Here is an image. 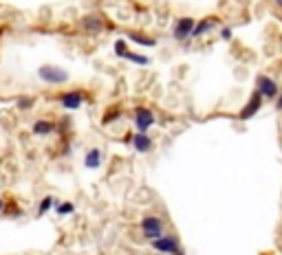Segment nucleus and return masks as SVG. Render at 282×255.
Instances as JSON below:
<instances>
[{"label": "nucleus", "mask_w": 282, "mask_h": 255, "mask_svg": "<svg viewBox=\"0 0 282 255\" xmlns=\"http://www.w3.org/2000/svg\"><path fill=\"white\" fill-rule=\"evenodd\" d=\"M38 77L44 82V84H51V86H60L66 84L71 80L69 70L62 68V66H55V64H42L38 68Z\"/></svg>", "instance_id": "nucleus-1"}, {"label": "nucleus", "mask_w": 282, "mask_h": 255, "mask_svg": "<svg viewBox=\"0 0 282 255\" xmlns=\"http://www.w3.org/2000/svg\"><path fill=\"white\" fill-rule=\"evenodd\" d=\"M141 231H143V238L152 242V240H157V238L163 236L165 224H163V220L159 218V216L148 214V216H143V220H141Z\"/></svg>", "instance_id": "nucleus-2"}, {"label": "nucleus", "mask_w": 282, "mask_h": 255, "mask_svg": "<svg viewBox=\"0 0 282 255\" xmlns=\"http://www.w3.org/2000/svg\"><path fill=\"white\" fill-rule=\"evenodd\" d=\"M152 248H154V251H159V253H165V255H174L181 248V244H179V238L163 234L161 238L152 240Z\"/></svg>", "instance_id": "nucleus-3"}, {"label": "nucleus", "mask_w": 282, "mask_h": 255, "mask_svg": "<svg viewBox=\"0 0 282 255\" xmlns=\"http://www.w3.org/2000/svg\"><path fill=\"white\" fill-rule=\"evenodd\" d=\"M154 126V112L146 106L135 108V128L137 132H148Z\"/></svg>", "instance_id": "nucleus-4"}, {"label": "nucleus", "mask_w": 282, "mask_h": 255, "mask_svg": "<svg viewBox=\"0 0 282 255\" xmlns=\"http://www.w3.org/2000/svg\"><path fill=\"white\" fill-rule=\"evenodd\" d=\"M256 90L262 95V99H275L280 88L275 84V80H271V77H267V75H260L256 80Z\"/></svg>", "instance_id": "nucleus-5"}, {"label": "nucleus", "mask_w": 282, "mask_h": 255, "mask_svg": "<svg viewBox=\"0 0 282 255\" xmlns=\"http://www.w3.org/2000/svg\"><path fill=\"white\" fill-rule=\"evenodd\" d=\"M194 24H196V20L190 18V16H185V18H179V20L174 22V40L185 42L187 38H192Z\"/></svg>", "instance_id": "nucleus-6"}, {"label": "nucleus", "mask_w": 282, "mask_h": 255, "mask_svg": "<svg viewBox=\"0 0 282 255\" xmlns=\"http://www.w3.org/2000/svg\"><path fill=\"white\" fill-rule=\"evenodd\" d=\"M84 90H66L60 95V104L64 110H80L84 104Z\"/></svg>", "instance_id": "nucleus-7"}, {"label": "nucleus", "mask_w": 282, "mask_h": 255, "mask_svg": "<svg viewBox=\"0 0 282 255\" xmlns=\"http://www.w3.org/2000/svg\"><path fill=\"white\" fill-rule=\"evenodd\" d=\"M262 108V95L258 90H253L251 92V97H249V102L242 106V110L238 112V119L242 121H247V119H251V117H256V112Z\"/></svg>", "instance_id": "nucleus-8"}, {"label": "nucleus", "mask_w": 282, "mask_h": 255, "mask_svg": "<svg viewBox=\"0 0 282 255\" xmlns=\"http://www.w3.org/2000/svg\"><path fill=\"white\" fill-rule=\"evenodd\" d=\"M80 26H82V31L91 33V36H97V33H102L104 29H106V24H104V20L99 18V16H95V14L84 16V18L80 20Z\"/></svg>", "instance_id": "nucleus-9"}, {"label": "nucleus", "mask_w": 282, "mask_h": 255, "mask_svg": "<svg viewBox=\"0 0 282 255\" xmlns=\"http://www.w3.org/2000/svg\"><path fill=\"white\" fill-rule=\"evenodd\" d=\"M218 16H207V18H203V20H198L196 24H194V31H192V36L194 38H203V36H207L209 31H214L218 26Z\"/></svg>", "instance_id": "nucleus-10"}, {"label": "nucleus", "mask_w": 282, "mask_h": 255, "mask_svg": "<svg viewBox=\"0 0 282 255\" xmlns=\"http://www.w3.org/2000/svg\"><path fill=\"white\" fill-rule=\"evenodd\" d=\"M130 141H132V148H135L137 152H141V154H148L154 148V141L148 136V132H137Z\"/></svg>", "instance_id": "nucleus-11"}, {"label": "nucleus", "mask_w": 282, "mask_h": 255, "mask_svg": "<svg viewBox=\"0 0 282 255\" xmlns=\"http://www.w3.org/2000/svg\"><path fill=\"white\" fill-rule=\"evenodd\" d=\"M55 130H58V126H55L53 121H49V119H38L36 124H33V128H31V132L36 136H49V134H53Z\"/></svg>", "instance_id": "nucleus-12"}, {"label": "nucleus", "mask_w": 282, "mask_h": 255, "mask_svg": "<svg viewBox=\"0 0 282 255\" xmlns=\"http://www.w3.org/2000/svg\"><path fill=\"white\" fill-rule=\"evenodd\" d=\"M102 160H104L102 150H99V148H91L86 152V156H84V165L88 170H99V168H102Z\"/></svg>", "instance_id": "nucleus-13"}, {"label": "nucleus", "mask_w": 282, "mask_h": 255, "mask_svg": "<svg viewBox=\"0 0 282 255\" xmlns=\"http://www.w3.org/2000/svg\"><path fill=\"white\" fill-rule=\"evenodd\" d=\"M124 60H128V62H132V64H139V66H148V64H150V58H148V55L132 53V51L126 53V55H124Z\"/></svg>", "instance_id": "nucleus-14"}, {"label": "nucleus", "mask_w": 282, "mask_h": 255, "mask_svg": "<svg viewBox=\"0 0 282 255\" xmlns=\"http://www.w3.org/2000/svg\"><path fill=\"white\" fill-rule=\"evenodd\" d=\"M53 204H55V200H53V196H44L42 200H40V204H38V216H44V214H49L53 209Z\"/></svg>", "instance_id": "nucleus-15"}, {"label": "nucleus", "mask_w": 282, "mask_h": 255, "mask_svg": "<svg viewBox=\"0 0 282 255\" xmlns=\"http://www.w3.org/2000/svg\"><path fill=\"white\" fill-rule=\"evenodd\" d=\"M130 40L137 42V44H143V46H157V42L152 40V38H146V36H139V33H130Z\"/></svg>", "instance_id": "nucleus-16"}, {"label": "nucleus", "mask_w": 282, "mask_h": 255, "mask_svg": "<svg viewBox=\"0 0 282 255\" xmlns=\"http://www.w3.org/2000/svg\"><path fill=\"white\" fill-rule=\"evenodd\" d=\"M55 212H58V216H71L75 212V204L73 202H60L58 207H55Z\"/></svg>", "instance_id": "nucleus-17"}, {"label": "nucleus", "mask_w": 282, "mask_h": 255, "mask_svg": "<svg viewBox=\"0 0 282 255\" xmlns=\"http://www.w3.org/2000/svg\"><path fill=\"white\" fill-rule=\"evenodd\" d=\"M126 53H128V44H126L124 38H121V40H115V55H117V58H124Z\"/></svg>", "instance_id": "nucleus-18"}, {"label": "nucleus", "mask_w": 282, "mask_h": 255, "mask_svg": "<svg viewBox=\"0 0 282 255\" xmlns=\"http://www.w3.org/2000/svg\"><path fill=\"white\" fill-rule=\"evenodd\" d=\"M31 106H33V99H29V97H20V99H18V108H20V110L31 108Z\"/></svg>", "instance_id": "nucleus-19"}, {"label": "nucleus", "mask_w": 282, "mask_h": 255, "mask_svg": "<svg viewBox=\"0 0 282 255\" xmlns=\"http://www.w3.org/2000/svg\"><path fill=\"white\" fill-rule=\"evenodd\" d=\"M231 36H234V31H231L229 26H223V29H220V40H231Z\"/></svg>", "instance_id": "nucleus-20"}, {"label": "nucleus", "mask_w": 282, "mask_h": 255, "mask_svg": "<svg viewBox=\"0 0 282 255\" xmlns=\"http://www.w3.org/2000/svg\"><path fill=\"white\" fill-rule=\"evenodd\" d=\"M119 114H121V112H119V110H117V108H113V112H110V114H106V117H104V124H108V121H113V119H117V117H119Z\"/></svg>", "instance_id": "nucleus-21"}, {"label": "nucleus", "mask_w": 282, "mask_h": 255, "mask_svg": "<svg viewBox=\"0 0 282 255\" xmlns=\"http://www.w3.org/2000/svg\"><path fill=\"white\" fill-rule=\"evenodd\" d=\"M275 108L282 112V92H278V97H275Z\"/></svg>", "instance_id": "nucleus-22"}, {"label": "nucleus", "mask_w": 282, "mask_h": 255, "mask_svg": "<svg viewBox=\"0 0 282 255\" xmlns=\"http://www.w3.org/2000/svg\"><path fill=\"white\" fill-rule=\"evenodd\" d=\"M174 255H185V251H183V248H179V251H176Z\"/></svg>", "instance_id": "nucleus-23"}, {"label": "nucleus", "mask_w": 282, "mask_h": 255, "mask_svg": "<svg viewBox=\"0 0 282 255\" xmlns=\"http://www.w3.org/2000/svg\"><path fill=\"white\" fill-rule=\"evenodd\" d=\"M3 209H5V200H3V198H0V212H3Z\"/></svg>", "instance_id": "nucleus-24"}, {"label": "nucleus", "mask_w": 282, "mask_h": 255, "mask_svg": "<svg viewBox=\"0 0 282 255\" xmlns=\"http://www.w3.org/2000/svg\"><path fill=\"white\" fill-rule=\"evenodd\" d=\"M275 4H278V7L282 9V0H275Z\"/></svg>", "instance_id": "nucleus-25"}]
</instances>
